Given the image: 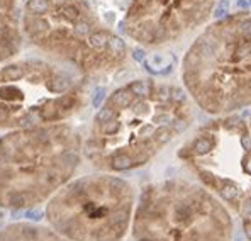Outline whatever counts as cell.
Wrapping results in <instances>:
<instances>
[{
  "label": "cell",
  "mask_w": 251,
  "mask_h": 241,
  "mask_svg": "<svg viewBox=\"0 0 251 241\" xmlns=\"http://www.w3.org/2000/svg\"><path fill=\"white\" fill-rule=\"evenodd\" d=\"M248 126H250V131H251V110H250V116H248Z\"/></svg>",
  "instance_id": "12"
},
{
  "label": "cell",
  "mask_w": 251,
  "mask_h": 241,
  "mask_svg": "<svg viewBox=\"0 0 251 241\" xmlns=\"http://www.w3.org/2000/svg\"><path fill=\"white\" fill-rule=\"evenodd\" d=\"M83 139L68 122L9 131L0 138V206L32 209L73 180Z\"/></svg>",
  "instance_id": "4"
},
{
  "label": "cell",
  "mask_w": 251,
  "mask_h": 241,
  "mask_svg": "<svg viewBox=\"0 0 251 241\" xmlns=\"http://www.w3.org/2000/svg\"><path fill=\"white\" fill-rule=\"evenodd\" d=\"M176 160L241 221L251 241V131L241 116L210 117L176 150Z\"/></svg>",
  "instance_id": "5"
},
{
  "label": "cell",
  "mask_w": 251,
  "mask_h": 241,
  "mask_svg": "<svg viewBox=\"0 0 251 241\" xmlns=\"http://www.w3.org/2000/svg\"><path fill=\"white\" fill-rule=\"evenodd\" d=\"M131 235L134 241H232L234 219L201 184L172 177L143 187Z\"/></svg>",
  "instance_id": "7"
},
{
  "label": "cell",
  "mask_w": 251,
  "mask_h": 241,
  "mask_svg": "<svg viewBox=\"0 0 251 241\" xmlns=\"http://www.w3.org/2000/svg\"><path fill=\"white\" fill-rule=\"evenodd\" d=\"M88 83L70 66L44 58L0 65V129L61 124L87 107Z\"/></svg>",
  "instance_id": "6"
},
{
  "label": "cell",
  "mask_w": 251,
  "mask_h": 241,
  "mask_svg": "<svg viewBox=\"0 0 251 241\" xmlns=\"http://www.w3.org/2000/svg\"><path fill=\"white\" fill-rule=\"evenodd\" d=\"M180 80L210 117L251 107V12L238 10L205 26L183 54Z\"/></svg>",
  "instance_id": "2"
},
{
  "label": "cell",
  "mask_w": 251,
  "mask_h": 241,
  "mask_svg": "<svg viewBox=\"0 0 251 241\" xmlns=\"http://www.w3.org/2000/svg\"><path fill=\"white\" fill-rule=\"evenodd\" d=\"M195 109L182 85L154 79L127 81L95 112L83 155L99 172L139 170L190 131Z\"/></svg>",
  "instance_id": "1"
},
{
  "label": "cell",
  "mask_w": 251,
  "mask_h": 241,
  "mask_svg": "<svg viewBox=\"0 0 251 241\" xmlns=\"http://www.w3.org/2000/svg\"><path fill=\"white\" fill-rule=\"evenodd\" d=\"M219 0H131L124 34L145 48L180 43L207 26Z\"/></svg>",
  "instance_id": "9"
},
{
  "label": "cell",
  "mask_w": 251,
  "mask_h": 241,
  "mask_svg": "<svg viewBox=\"0 0 251 241\" xmlns=\"http://www.w3.org/2000/svg\"><path fill=\"white\" fill-rule=\"evenodd\" d=\"M22 24L17 0H0V65L10 61L22 46Z\"/></svg>",
  "instance_id": "10"
},
{
  "label": "cell",
  "mask_w": 251,
  "mask_h": 241,
  "mask_svg": "<svg viewBox=\"0 0 251 241\" xmlns=\"http://www.w3.org/2000/svg\"><path fill=\"white\" fill-rule=\"evenodd\" d=\"M21 24L36 50L85 79L109 75L127 61L126 41L105 26L88 0H27Z\"/></svg>",
  "instance_id": "3"
},
{
  "label": "cell",
  "mask_w": 251,
  "mask_h": 241,
  "mask_svg": "<svg viewBox=\"0 0 251 241\" xmlns=\"http://www.w3.org/2000/svg\"><path fill=\"white\" fill-rule=\"evenodd\" d=\"M0 241H68L53 228L31 224V222H16L0 229Z\"/></svg>",
  "instance_id": "11"
},
{
  "label": "cell",
  "mask_w": 251,
  "mask_h": 241,
  "mask_svg": "<svg viewBox=\"0 0 251 241\" xmlns=\"http://www.w3.org/2000/svg\"><path fill=\"white\" fill-rule=\"evenodd\" d=\"M136 188L117 173L70 180L46 204L50 226L68 241H123L131 231Z\"/></svg>",
  "instance_id": "8"
}]
</instances>
